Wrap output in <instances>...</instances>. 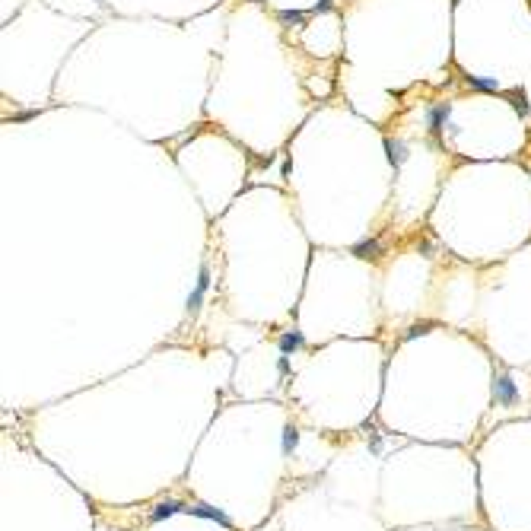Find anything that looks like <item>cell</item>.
<instances>
[{
	"instance_id": "6da1fadb",
	"label": "cell",
	"mask_w": 531,
	"mask_h": 531,
	"mask_svg": "<svg viewBox=\"0 0 531 531\" xmlns=\"http://www.w3.org/2000/svg\"><path fill=\"white\" fill-rule=\"evenodd\" d=\"M493 395H496V407H512V405H518L522 391H518V385H516V379H512V375L503 373V375H496Z\"/></svg>"
},
{
	"instance_id": "7a4b0ae2",
	"label": "cell",
	"mask_w": 531,
	"mask_h": 531,
	"mask_svg": "<svg viewBox=\"0 0 531 531\" xmlns=\"http://www.w3.org/2000/svg\"><path fill=\"white\" fill-rule=\"evenodd\" d=\"M449 115H452V105H449V102H436L433 108H427V124H430V131H433V134H439L442 127H446V121H449Z\"/></svg>"
},
{
	"instance_id": "3957f363",
	"label": "cell",
	"mask_w": 531,
	"mask_h": 531,
	"mask_svg": "<svg viewBox=\"0 0 531 531\" xmlns=\"http://www.w3.org/2000/svg\"><path fill=\"white\" fill-rule=\"evenodd\" d=\"M207 290H210V268L204 264V268H201V277H197L195 293L188 296V309H191V312H197V309H201V302H204V296H207Z\"/></svg>"
},
{
	"instance_id": "277c9868",
	"label": "cell",
	"mask_w": 531,
	"mask_h": 531,
	"mask_svg": "<svg viewBox=\"0 0 531 531\" xmlns=\"http://www.w3.org/2000/svg\"><path fill=\"white\" fill-rule=\"evenodd\" d=\"M353 254H359V258H379L382 254V242L379 239H363L353 245Z\"/></svg>"
},
{
	"instance_id": "5b68a950",
	"label": "cell",
	"mask_w": 531,
	"mask_h": 531,
	"mask_svg": "<svg viewBox=\"0 0 531 531\" xmlns=\"http://www.w3.org/2000/svg\"><path fill=\"white\" fill-rule=\"evenodd\" d=\"M300 347H302V337L296 331H284L280 334V350L284 353H293V350H300Z\"/></svg>"
},
{
	"instance_id": "8992f818",
	"label": "cell",
	"mask_w": 531,
	"mask_h": 531,
	"mask_svg": "<svg viewBox=\"0 0 531 531\" xmlns=\"http://www.w3.org/2000/svg\"><path fill=\"white\" fill-rule=\"evenodd\" d=\"M385 147H389V159H391L395 165H401V163L407 159V147H405L401 140H389Z\"/></svg>"
},
{
	"instance_id": "52a82bcc",
	"label": "cell",
	"mask_w": 531,
	"mask_h": 531,
	"mask_svg": "<svg viewBox=\"0 0 531 531\" xmlns=\"http://www.w3.org/2000/svg\"><path fill=\"white\" fill-rule=\"evenodd\" d=\"M468 86H474V90H480V92H500V83L484 80V76H468Z\"/></svg>"
},
{
	"instance_id": "ba28073f",
	"label": "cell",
	"mask_w": 531,
	"mask_h": 531,
	"mask_svg": "<svg viewBox=\"0 0 531 531\" xmlns=\"http://www.w3.org/2000/svg\"><path fill=\"white\" fill-rule=\"evenodd\" d=\"M280 19H284V23H302V13H284Z\"/></svg>"
}]
</instances>
